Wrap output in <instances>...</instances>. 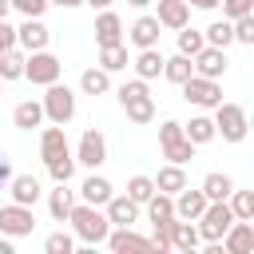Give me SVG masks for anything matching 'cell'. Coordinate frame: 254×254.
<instances>
[{"label": "cell", "instance_id": "7a4b0ae2", "mask_svg": "<svg viewBox=\"0 0 254 254\" xmlns=\"http://www.w3.org/2000/svg\"><path fill=\"white\" fill-rule=\"evenodd\" d=\"M119 107L127 111V119L131 123H139V127H147L151 119H155V99H151V91H147V79H127V83H119Z\"/></svg>", "mask_w": 254, "mask_h": 254}, {"label": "cell", "instance_id": "9c48e42d", "mask_svg": "<svg viewBox=\"0 0 254 254\" xmlns=\"http://www.w3.org/2000/svg\"><path fill=\"white\" fill-rule=\"evenodd\" d=\"M179 87H183V99L194 103V107H214V103H222V87H218V79L190 75V79H183Z\"/></svg>", "mask_w": 254, "mask_h": 254}, {"label": "cell", "instance_id": "8d00e7d4", "mask_svg": "<svg viewBox=\"0 0 254 254\" xmlns=\"http://www.w3.org/2000/svg\"><path fill=\"white\" fill-rule=\"evenodd\" d=\"M151 194H155V179H151V175H131V179H127V198H135V202L143 206Z\"/></svg>", "mask_w": 254, "mask_h": 254}, {"label": "cell", "instance_id": "6da1fadb", "mask_svg": "<svg viewBox=\"0 0 254 254\" xmlns=\"http://www.w3.org/2000/svg\"><path fill=\"white\" fill-rule=\"evenodd\" d=\"M67 222H71V234H75L83 246H99V242L107 238V230H111L107 214H103L99 206H91V202H75L71 214H67Z\"/></svg>", "mask_w": 254, "mask_h": 254}, {"label": "cell", "instance_id": "277c9868", "mask_svg": "<svg viewBox=\"0 0 254 254\" xmlns=\"http://www.w3.org/2000/svg\"><path fill=\"white\" fill-rule=\"evenodd\" d=\"M250 119L242 103H214V135H222V143H242Z\"/></svg>", "mask_w": 254, "mask_h": 254}, {"label": "cell", "instance_id": "d6986e66", "mask_svg": "<svg viewBox=\"0 0 254 254\" xmlns=\"http://www.w3.org/2000/svg\"><path fill=\"white\" fill-rule=\"evenodd\" d=\"M159 32H163V28H159V20H155L151 12H143V16L127 28V40H131L135 48H159Z\"/></svg>", "mask_w": 254, "mask_h": 254}, {"label": "cell", "instance_id": "7402d4cb", "mask_svg": "<svg viewBox=\"0 0 254 254\" xmlns=\"http://www.w3.org/2000/svg\"><path fill=\"white\" fill-rule=\"evenodd\" d=\"M111 194H115V187H111V183H107L103 175H95V171H91V175H87V179L79 183V202H91V206H103V202H107Z\"/></svg>", "mask_w": 254, "mask_h": 254}, {"label": "cell", "instance_id": "e575fe53", "mask_svg": "<svg viewBox=\"0 0 254 254\" xmlns=\"http://www.w3.org/2000/svg\"><path fill=\"white\" fill-rule=\"evenodd\" d=\"M202 40H206L210 48H230V44H234V28H230V20L222 16V20L206 24V28H202Z\"/></svg>", "mask_w": 254, "mask_h": 254}, {"label": "cell", "instance_id": "4316f807", "mask_svg": "<svg viewBox=\"0 0 254 254\" xmlns=\"http://www.w3.org/2000/svg\"><path fill=\"white\" fill-rule=\"evenodd\" d=\"M183 187H187V171H183L179 163L159 167V175H155V190H163V194H179Z\"/></svg>", "mask_w": 254, "mask_h": 254}, {"label": "cell", "instance_id": "816d5d0a", "mask_svg": "<svg viewBox=\"0 0 254 254\" xmlns=\"http://www.w3.org/2000/svg\"><path fill=\"white\" fill-rule=\"evenodd\" d=\"M127 4H131V8H147L151 0H127Z\"/></svg>", "mask_w": 254, "mask_h": 254}, {"label": "cell", "instance_id": "7dc6e473", "mask_svg": "<svg viewBox=\"0 0 254 254\" xmlns=\"http://www.w3.org/2000/svg\"><path fill=\"white\" fill-rule=\"evenodd\" d=\"M48 4H56V8H79L83 0H48Z\"/></svg>", "mask_w": 254, "mask_h": 254}, {"label": "cell", "instance_id": "f5cc1de1", "mask_svg": "<svg viewBox=\"0 0 254 254\" xmlns=\"http://www.w3.org/2000/svg\"><path fill=\"white\" fill-rule=\"evenodd\" d=\"M0 87H4V79H0Z\"/></svg>", "mask_w": 254, "mask_h": 254}, {"label": "cell", "instance_id": "9a60e30c", "mask_svg": "<svg viewBox=\"0 0 254 254\" xmlns=\"http://www.w3.org/2000/svg\"><path fill=\"white\" fill-rule=\"evenodd\" d=\"M103 214H107L111 226H135V222H139V202L127 198V194H111V198L103 202Z\"/></svg>", "mask_w": 254, "mask_h": 254}, {"label": "cell", "instance_id": "1f68e13d", "mask_svg": "<svg viewBox=\"0 0 254 254\" xmlns=\"http://www.w3.org/2000/svg\"><path fill=\"white\" fill-rule=\"evenodd\" d=\"M131 60H127V44H107V48H99V67L107 71V75H115V71H123Z\"/></svg>", "mask_w": 254, "mask_h": 254}, {"label": "cell", "instance_id": "f907efd6", "mask_svg": "<svg viewBox=\"0 0 254 254\" xmlns=\"http://www.w3.org/2000/svg\"><path fill=\"white\" fill-rule=\"evenodd\" d=\"M8 12H12V4H8V0H0V20H8Z\"/></svg>", "mask_w": 254, "mask_h": 254}, {"label": "cell", "instance_id": "d590c367", "mask_svg": "<svg viewBox=\"0 0 254 254\" xmlns=\"http://www.w3.org/2000/svg\"><path fill=\"white\" fill-rule=\"evenodd\" d=\"M226 206L234 218H250L254 222V190H230L226 194Z\"/></svg>", "mask_w": 254, "mask_h": 254}, {"label": "cell", "instance_id": "f546056e", "mask_svg": "<svg viewBox=\"0 0 254 254\" xmlns=\"http://www.w3.org/2000/svg\"><path fill=\"white\" fill-rule=\"evenodd\" d=\"M194 75V67H190V56H183V52H175V56H163V79H171V83H183V79H190Z\"/></svg>", "mask_w": 254, "mask_h": 254}, {"label": "cell", "instance_id": "bcb514c9", "mask_svg": "<svg viewBox=\"0 0 254 254\" xmlns=\"http://www.w3.org/2000/svg\"><path fill=\"white\" fill-rule=\"evenodd\" d=\"M187 4H190V8H206V12L218 8V0H187Z\"/></svg>", "mask_w": 254, "mask_h": 254}, {"label": "cell", "instance_id": "74e56055", "mask_svg": "<svg viewBox=\"0 0 254 254\" xmlns=\"http://www.w3.org/2000/svg\"><path fill=\"white\" fill-rule=\"evenodd\" d=\"M44 167H48L52 183H71V175H75V155H60V159H52V163H44Z\"/></svg>", "mask_w": 254, "mask_h": 254}, {"label": "cell", "instance_id": "4dcf8cb0", "mask_svg": "<svg viewBox=\"0 0 254 254\" xmlns=\"http://www.w3.org/2000/svg\"><path fill=\"white\" fill-rule=\"evenodd\" d=\"M202 194H206V202H218V198H226L230 190H234V179L230 175H222V171H210L206 179H202V187H198Z\"/></svg>", "mask_w": 254, "mask_h": 254}, {"label": "cell", "instance_id": "5b68a950", "mask_svg": "<svg viewBox=\"0 0 254 254\" xmlns=\"http://www.w3.org/2000/svg\"><path fill=\"white\" fill-rule=\"evenodd\" d=\"M159 147H163V159H171L179 167H187L194 159V143L183 135V123L179 119H163L159 123Z\"/></svg>", "mask_w": 254, "mask_h": 254}, {"label": "cell", "instance_id": "f6af8a7d", "mask_svg": "<svg viewBox=\"0 0 254 254\" xmlns=\"http://www.w3.org/2000/svg\"><path fill=\"white\" fill-rule=\"evenodd\" d=\"M8 179H12V167H8V159H4V155H0V190H4V187H8Z\"/></svg>", "mask_w": 254, "mask_h": 254}, {"label": "cell", "instance_id": "7bdbcfd3", "mask_svg": "<svg viewBox=\"0 0 254 254\" xmlns=\"http://www.w3.org/2000/svg\"><path fill=\"white\" fill-rule=\"evenodd\" d=\"M20 16H44L48 12V0H8Z\"/></svg>", "mask_w": 254, "mask_h": 254}, {"label": "cell", "instance_id": "836d02e7", "mask_svg": "<svg viewBox=\"0 0 254 254\" xmlns=\"http://www.w3.org/2000/svg\"><path fill=\"white\" fill-rule=\"evenodd\" d=\"M143 206H147V218H151V222H171V218H175V198L163 194V190H155Z\"/></svg>", "mask_w": 254, "mask_h": 254}, {"label": "cell", "instance_id": "7c38bea8", "mask_svg": "<svg viewBox=\"0 0 254 254\" xmlns=\"http://www.w3.org/2000/svg\"><path fill=\"white\" fill-rule=\"evenodd\" d=\"M250 250H254V222L234 218L222 234V254H250Z\"/></svg>", "mask_w": 254, "mask_h": 254}, {"label": "cell", "instance_id": "d6a6232c", "mask_svg": "<svg viewBox=\"0 0 254 254\" xmlns=\"http://www.w3.org/2000/svg\"><path fill=\"white\" fill-rule=\"evenodd\" d=\"M79 91H83V95H107V91H111V75H107L103 67H87V71L79 75Z\"/></svg>", "mask_w": 254, "mask_h": 254}, {"label": "cell", "instance_id": "60d3db41", "mask_svg": "<svg viewBox=\"0 0 254 254\" xmlns=\"http://www.w3.org/2000/svg\"><path fill=\"white\" fill-rule=\"evenodd\" d=\"M230 28H234V44H254V12H246V16H238V20H230Z\"/></svg>", "mask_w": 254, "mask_h": 254}, {"label": "cell", "instance_id": "4fadbf2b", "mask_svg": "<svg viewBox=\"0 0 254 254\" xmlns=\"http://www.w3.org/2000/svg\"><path fill=\"white\" fill-rule=\"evenodd\" d=\"M103 242H107V246H111L115 254H127V250H131V254H147V250H155V246H151V238L135 234L131 226H111Z\"/></svg>", "mask_w": 254, "mask_h": 254}, {"label": "cell", "instance_id": "44dd1931", "mask_svg": "<svg viewBox=\"0 0 254 254\" xmlns=\"http://www.w3.org/2000/svg\"><path fill=\"white\" fill-rule=\"evenodd\" d=\"M198 226L190 218H175L171 222V250H183V254H194L198 250Z\"/></svg>", "mask_w": 254, "mask_h": 254}, {"label": "cell", "instance_id": "681fc988", "mask_svg": "<svg viewBox=\"0 0 254 254\" xmlns=\"http://www.w3.org/2000/svg\"><path fill=\"white\" fill-rule=\"evenodd\" d=\"M83 4H91V8H111L115 0H83Z\"/></svg>", "mask_w": 254, "mask_h": 254}, {"label": "cell", "instance_id": "8992f818", "mask_svg": "<svg viewBox=\"0 0 254 254\" xmlns=\"http://www.w3.org/2000/svg\"><path fill=\"white\" fill-rule=\"evenodd\" d=\"M194 222H198V238H202V242H222V234H226V226L234 222V214H230L226 198H218V202H206Z\"/></svg>", "mask_w": 254, "mask_h": 254}, {"label": "cell", "instance_id": "b9f144b4", "mask_svg": "<svg viewBox=\"0 0 254 254\" xmlns=\"http://www.w3.org/2000/svg\"><path fill=\"white\" fill-rule=\"evenodd\" d=\"M218 4H222V16L226 20H238V16L254 12V0H218Z\"/></svg>", "mask_w": 254, "mask_h": 254}, {"label": "cell", "instance_id": "30bf717a", "mask_svg": "<svg viewBox=\"0 0 254 254\" xmlns=\"http://www.w3.org/2000/svg\"><path fill=\"white\" fill-rule=\"evenodd\" d=\"M32 230H36V214H32V206H20V202L0 206V234H8V238H24V234H32Z\"/></svg>", "mask_w": 254, "mask_h": 254}, {"label": "cell", "instance_id": "83f0119b", "mask_svg": "<svg viewBox=\"0 0 254 254\" xmlns=\"http://www.w3.org/2000/svg\"><path fill=\"white\" fill-rule=\"evenodd\" d=\"M24 60H28V52H24L20 44L8 48V52H0V79H4V83L24 79Z\"/></svg>", "mask_w": 254, "mask_h": 254}, {"label": "cell", "instance_id": "c3c4849f", "mask_svg": "<svg viewBox=\"0 0 254 254\" xmlns=\"http://www.w3.org/2000/svg\"><path fill=\"white\" fill-rule=\"evenodd\" d=\"M0 254H12V238L8 234H0Z\"/></svg>", "mask_w": 254, "mask_h": 254}, {"label": "cell", "instance_id": "3957f363", "mask_svg": "<svg viewBox=\"0 0 254 254\" xmlns=\"http://www.w3.org/2000/svg\"><path fill=\"white\" fill-rule=\"evenodd\" d=\"M40 103H44V119H48V123H64V127H67V123L75 119V91H71L67 83H60V79L44 87V99H40Z\"/></svg>", "mask_w": 254, "mask_h": 254}, {"label": "cell", "instance_id": "ab89813d", "mask_svg": "<svg viewBox=\"0 0 254 254\" xmlns=\"http://www.w3.org/2000/svg\"><path fill=\"white\" fill-rule=\"evenodd\" d=\"M44 250H48V254H71V250H75V234L56 230V234H48V238H44Z\"/></svg>", "mask_w": 254, "mask_h": 254}, {"label": "cell", "instance_id": "8fae6325", "mask_svg": "<svg viewBox=\"0 0 254 254\" xmlns=\"http://www.w3.org/2000/svg\"><path fill=\"white\" fill-rule=\"evenodd\" d=\"M226 48H210V44H202L194 56H190V67H194V75H206V79H222L226 75Z\"/></svg>", "mask_w": 254, "mask_h": 254}, {"label": "cell", "instance_id": "cb8c5ba5", "mask_svg": "<svg viewBox=\"0 0 254 254\" xmlns=\"http://www.w3.org/2000/svg\"><path fill=\"white\" fill-rule=\"evenodd\" d=\"M12 123H16L20 131L40 127V123H44V103H40V99H20V103L12 107Z\"/></svg>", "mask_w": 254, "mask_h": 254}, {"label": "cell", "instance_id": "ee69618b", "mask_svg": "<svg viewBox=\"0 0 254 254\" xmlns=\"http://www.w3.org/2000/svg\"><path fill=\"white\" fill-rule=\"evenodd\" d=\"M8 48H16V28L8 20H0V52H8Z\"/></svg>", "mask_w": 254, "mask_h": 254}, {"label": "cell", "instance_id": "484cf974", "mask_svg": "<svg viewBox=\"0 0 254 254\" xmlns=\"http://www.w3.org/2000/svg\"><path fill=\"white\" fill-rule=\"evenodd\" d=\"M135 75L139 79H155V75H163V52L159 48H139V56H135Z\"/></svg>", "mask_w": 254, "mask_h": 254}, {"label": "cell", "instance_id": "52a82bcc", "mask_svg": "<svg viewBox=\"0 0 254 254\" xmlns=\"http://www.w3.org/2000/svg\"><path fill=\"white\" fill-rule=\"evenodd\" d=\"M60 71H64V64L48 52V48H40V52H28V60H24V79H32L36 87H48V83H56L60 79Z\"/></svg>", "mask_w": 254, "mask_h": 254}, {"label": "cell", "instance_id": "5bb4252c", "mask_svg": "<svg viewBox=\"0 0 254 254\" xmlns=\"http://www.w3.org/2000/svg\"><path fill=\"white\" fill-rule=\"evenodd\" d=\"M48 40H52V32L40 16H24V24L16 28V44L24 52H40V48H48Z\"/></svg>", "mask_w": 254, "mask_h": 254}, {"label": "cell", "instance_id": "ffe728a7", "mask_svg": "<svg viewBox=\"0 0 254 254\" xmlns=\"http://www.w3.org/2000/svg\"><path fill=\"white\" fill-rule=\"evenodd\" d=\"M95 44H99V48L123 44V20H119V12H111V8L99 12V20H95Z\"/></svg>", "mask_w": 254, "mask_h": 254}, {"label": "cell", "instance_id": "603a6c76", "mask_svg": "<svg viewBox=\"0 0 254 254\" xmlns=\"http://www.w3.org/2000/svg\"><path fill=\"white\" fill-rule=\"evenodd\" d=\"M171 198H175V218H190V222H194V218L202 214V206H206V194H202V190H190V187H183V190L171 194Z\"/></svg>", "mask_w": 254, "mask_h": 254}, {"label": "cell", "instance_id": "ba28073f", "mask_svg": "<svg viewBox=\"0 0 254 254\" xmlns=\"http://www.w3.org/2000/svg\"><path fill=\"white\" fill-rule=\"evenodd\" d=\"M75 163H79V167H87V171H99V167L107 163V139H103V131H99V127H87V131L79 135Z\"/></svg>", "mask_w": 254, "mask_h": 254}, {"label": "cell", "instance_id": "f1b7e54d", "mask_svg": "<svg viewBox=\"0 0 254 254\" xmlns=\"http://www.w3.org/2000/svg\"><path fill=\"white\" fill-rule=\"evenodd\" d=\"M183 135L194 143V147H206L214 139V119L210 115H190V123H183Z\"/></svg>", "mask_w": 254, "mask_h": 254}, {"label": "cell", "instance_id": "d4e9b609", "mask_svg": "<svg viewBox=\"0 0 254 254\" xmlns=\"http://www.w3.org/2000/svg\"><path fill=\"white\" fill-rule=\"evenodd\" d=\"M71 206H75V190H67V183H56V190H48V214L56 222H67Z\"/></svg>", "mask_w": 254, "mask_h": 254}, {"label": "cell", "instance_id": "f35d334b", "mask_svg": "<svg viewBox=\"0 0 254 254\" xmlns=\"http://www.w3.org/2000/svg\"><path fill=\"white\" fill-rule=\"evenodd\" d=\"M202 44H206V40H202V32H198V28H190V24H183V28H179V52H183V56H194Z\"/></svg>", "mask_w": 254, "mask_h": 254}, {"label": "cell", "instance_id": "e0dca14e", "mask_svg": "<svg viewBox=\"0 0 254 254\" xmlns=\"http://www.w3.org/2000/svg\"><path fill=\"white\" fill-rule=\"evenodd\" d=\"M8 194H12V202H20V206H36L40 194H44V187H40L36 175H12V179H8Z\"/></svg>", "mask_w": 254, "mask_h": 254}, {"label": "cell", "instance_id": "ac0fdd59", "mask_svg": "<svg viewBox=\"0 0 254 254\" xmlns=\"http://www.w3.org/2000/svg\"><path fill=\"white\" fill-rule=\"evenodd\" d=\"M159 28L167 32H179L183 24H190V4L187 0H159V12H155Z\"/></svg>", "mask_w": 254, "mask_h": 254}, {"label": "cell", "instance_id": "2e32d148", "mask_svg": "<svg viewBox=\"0 0 254 254\" xmlns=\"http://www.w3.org/2000/svg\"><path fill=\"white\" fill-rule=\"evenodd\" d=\"M60 155H71V147H67L64 123H52V127H44V131H40V159H44V163H52V159H60Z\"/></svg>", "mask_w": 254, "mask_h": 254}]
</instances>
